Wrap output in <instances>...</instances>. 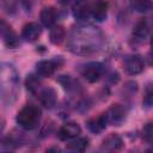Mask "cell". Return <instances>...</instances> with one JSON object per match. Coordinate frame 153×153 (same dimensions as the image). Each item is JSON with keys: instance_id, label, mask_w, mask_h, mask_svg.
<instances>
[{"instance_id": "obj_1", "label": "cell", "mask_w": 153, "mask_h": 153, "mask_svg": "<svg viewBox=\"0 0 153 153\" xmlns=\"http://www.w3.org/2000/svg\"><path fill=\"white\" fill-rule=\"evenodd\" d=\"M103 44L102 32L93 26L85 25L75 27L68 41L69 50L78 55H87L100 49Z\"/></svg>"}, {"instance_id": "obj_2", "label": "cell", "mask_w": 153, "mask_h": 153, "mask_svg": "<svg viewBox=\"0 0 153 153\" xmlns=\"http://www.w3.org/2000/svg\"><path fill=\"white\" fill-rule=\"evenodd\" d=\"M1 98L2 102L8 105L12 104L18 93L19 76L16 68L10 63L1 65Z\"/></svg>"}, {"instance_id": "obj_3", "label": "cell", "mask_w": 153, "mask_h": 153, "mask_svg": "<svg viewBox=\"0 0 153 153\" xmlns=\"http://www.w3.org/2000/svg\"><path fill=\"white\" fill-rule=\"evenodd\" d=\"M41 116H42V112L38 106L26 105L22 110H19V112L17 114L16 121L19 124V127H22L23 129L33 130L35 128L38 127L41 122Z\"/></svg>"}, {"instance_id": "obj_4", "label": "cell", "mask_w": 153, "mask_h": 153, "mask_svg": "<svg viewBox=\"0 0 153 153\" xmlns=\"http://www.w3.org/2000/svg\"><path fill=\"white\" fill-rule=\"evenodd\" d=\"M104 115H105V118L108 121V124H112V126L118 127L126 121L127 110L121 104H114L104 112Z\"/></svg>"}, {"instance_id": "obj_5", "label": "cell", "mask_w": 153, "mask_h": 153, "mask_svg": "<svg viewBox=\"0 0 153 153\" xmlns=\"http://www.w3.org/2000/svg\"><path fill=\"white\" fill-rule=\"evenodd\" d=\"M104 73V67L99 62H90L86 63L81 69V75L88 82L98 81Z\"/></svg>"}, {"instance_id": "obj_6", "label": "cell", "mask_w": 153, "mask_h": 153, "mask_svg": "<svg viewBox=\"0 0 153 153\" xmlns=\"http://www.w3.org/2000/svg\"><path fill=\"white\" fill-rule=\"evenodd\" d=\"M123 68L129 75L140 74L143 71V60L139 55H129L123 61Z\"/></svg>"}, {"instance_id": "obj_7", "label": "cell", "mask_w": 153, "mask_h": 153, "mask_svg": "<svg viewBox=\"0 0 153 153\" xmlns=\"http://www.w3.org/2000/svg\"><path fill=\"white\" fill-rule=\"evenodd\" d=\"M0 32H1V37L4 39V43L8 48H17L19 45V38H18L17 33L13 31L11 25L7 24L4 19L1 20V24H0Z\"/></svg>"}, {"instance_id": "obj_8", "label": "cell", "mask_w": 153, "mask_h": 153, "mask_svg": "<svg viewBox=\"0 0 153 153\" xmlns=\"http://www.w3.org/2000/svg\"><path fill=\"white\" fill-rule=\"evenodd\" d=\"M61 62H59L57 59H55V60H42V61L37 62V65H36V72L42 78H49L60 67V63Z\"/></svg>"}, {"instance_id": "obj_9", "label": "cell", "mask_w": 153, "mask_h": 153, "mask_svg": "<svg viewBox=\"0 0 153 153\" xmlns=\"http://www.w3.org/2000/svg\"><path fill=\"white\" fill-rule=\"evenodd\" d=\"M81 133V128L78 123L75 122H68L66 124H63L59 131H57V137L62 141L66 140H72L74 137H78L79 134Z\"/></svg>"}, {"instance_id": "obj_10", "label": "cell", "mask_w": 153, "mask_h": 153, "mask_svg": "<svg viewBox=\"0 0 153 153\" xmlns=\"http://www.w3.org/2000/svg\"><path fill=\"white\" fill-rule=\"evenodd\" d=\"M72 14L78 20H84L91 14V5L87 0H75L72 5Z\"/></svg>"}, {"instance_id": "obj_11", "label": "cell", "mask_w": 153, "mask_h": 153, "mask_svg": "<svg viewBox=\"0 0 153 153\" xmlns=\"http://www.w3.org/2000/svg\"><path fill=\"white\" fill-rule=\"evenodd\" d=\"M151 32V24L147 19H140L133 29V38L136 42H143Z\"/></svg>"}, {"instance_id": "obj_12", "label": "cell", "mask_w": 153, "mask_h": 153, "mask_svg": "<svg viewBox=\"0 0 153 153\" xmlns=\"http://www.w3.org/2000/svg\"><path fill=\"white\" fill-rule=\"evenodd\" d=\"M41 33H42V27H41V25H39L38 23L32 22V23L26 24V25L23 27V30H22V38H23L24 41L31 43V42L37 41V39L39 38Z\"/></svg>"}, {"instance_id": "obj_13", "label": "cell", "mask_w": 153, "mask_h": 153, "mask_svg": "<svg viewBox=\"0 0 153 153\" xmlns=\"http://www.w3.org/2000/svg\"><path fill=\"white\" fill-rule=\"evenodd\" d=\"M122 147H123V140L116 133L109 134L108 136H105V139L102 142V149L105 151H118Z\"/></svg>"}, {"instance_id": "obj_14", "label": "cell", "mask_w": 153, "mask_h": 153, "mask_svg": "<svg viewBox=\"0 0 153 153\" xmlns=\"http://www.w3.org/2000/svg\"><path fill=\"white\" fill-rule=\"evenodd\" d=\"M41 104L47 109H53L56 105V91L51 87L43 88L38 94Z\"/></svg>"}, {"instance_id": "obj_15", "label": "cell", "mask_w": 153, "mask_h": 153, "mask_svg": "<svg viewBox=\"0 0 153 153\" xmlns=\"http://www.w3.org/2000/svg\"><path fill=\"white\" fill-rule=\"evenodd\" d=\"M91 14L97 22H104L108 16V2L105 0H97L91 5Z\"/></svg>"}, {"instance_id": "obj_16", "label": "cell", "mask_w": 153, "mask_h": 153, "mask_svg": "<svg viewBox=\"0 0 153 153\" xmlns=\"http://www.w3.org/2000/svg\"><path fill=\"white\" fill-rule=\"evenodd\" d=\"M39 17H41L42 24L44 26H47V27H50V26H53L55 24V22L57 19V12H56V10L54 7L47 6V7L42 8Z\"/></svg>"}, {"instance_id": "obj_17", "label": "cell", "mask_w": 153, "mask_h": 153, "mask_svg": "<svg viewBox=\"0 0 153 153\" xmlns=\"http://www.w3.org/2000/svg\"><path fill=\"white\" fill-rule=\"evenodd\" d=\"M86 124H87V128L90 129V131H92L93 134H99V133H102L106 128L108 121L105 118V115L102 114L100 116H98L96 118L88 120Z\"/></svg>"}, {"instance_id": "obj_18", "label": "cell", "mask_w": 153, "mask_h": 153, "mask_svg": "<svg viewBox=\"0 0 153 153\" xmlns=\"http://www.w3.org/2000/svg\"><path fill=\"white\" fill-rule=\"evenodd\" d=\"M88 147V139L86 137H74L66 145V149L69 152H84Z\"/></svg>"}, {"instance_id": "obj_19", "label": "cell", "mask_w": 153, "mask_h": 153, "mask_svg": "<svg viewBox=\"0 0 153 153\" xmlns=\"http://www.w3.org/2000/svg\"><path fill=\"white\" fill-rule=\"evenodd\" d=\"M66 38V30L62 25H55L51 27L50 33H49V39L53 44L57 45L61 44Z\"/></svg>"}, {"instance_id": "obj_20", "label": "cell", "mask_w": 153, "mask_h": 153, "mask_svg": "<svg viewBox=\"0 0 153 153\" xmlns=\"http://www.w3.org/2000/svg\"><path fill=\"white\" fill-rule=\"evenodd\" d=\"M131 7L139 13H147L153 8L152 0H131Z\"/></svg>"}, {"instance_id": "obj_21", "label": "cell", "mask_w": 153, "mask_h": 153, "mask_svg": "<svg viewBox=\"0 0 153 153\" xmlns=\"http://www.w3.org/2000/svg\"><path fill=\"white\" fill-rule=\"evenodd\" d=\"M25 86H26L27 91H30L31 93H36V92H38V90L41 87V81L37 78V75L29 74L25 79Z\"/></svg>"}, {"instance_id": "obj_22", "label": "cell", "mask_w": 153, "mask_h": 153, "mask_svg": "<svg viewBox=\"0 0 153 153\" xmlns=\"http://www.w3.org/2000/svg\"><path fill=\"white\" fill-rule=\"evenodd\" d=\"M142 104L147 109L153 106V85L152 84H148L145 88V96L142 99Z\"/></svg>"}, {"instance_id": "obj_23", "label": "cell", "mask_w": 153, "mask_h": 153, "mask_svg": "<svg viewBox=\"0 0 153 153\" xmlns=\"http://www.w3.org/2000/svg\"><path fill=\"white\" fill-rule=\"evenodd\" d=\"M137 91V82L136 81H128L126 82V85L122 88V93L126 98L128 97H133Z\"/></svg>"}, {"instance_id": "obj_24", "label": "cell", "mask_w": 153, "mask_h": 153, "mask_svg": "<svg viewBox=\"0 0 153 153\" xmlns=\"http://www.w3.org/2000/svg\"><path fill=\"white\" fill-rule=\"evenodd\" d=\"M1 5L7 14H13L18 7V0H1Z\"/></svg>"}, {"instance_id": "obj_25", "label": "cell", "mask_w": 153, "mask_h": 153, "mask_svg": "<svg viewBox=\"0 0 153 153\" xmlns=\"http://www.w3.org/2000/svg\"><path fill=\"white\" fill-rule=\"evenodd\" d=\"M142 137L145 139V141L147 143L153 145V122L145 124V127L142 129Z\"/></svg>"}, {"instance_id": "obj_26", "label": "cell", "mask_w": 153, "mask_h": 153, "mask_svg": "<svg viewBox=\"0 0 153 153\" xmlns=\"http://www.w3.org/2000/svg\"><path fill=\"white\" fill-rule=\"evenodd\" d=\"M59 81H60L61 85H62L66 90H68V91L75 88V81H74L69 75H62V76L59 79Z\"/></svg>"}, {"instance_id": "obj_27", "label": "cell", "mask_w": 153, "mask_h": 153, "mask_svg": "<svg viewBox=\"0 0 153 153\" xmlns=\"http://www.w3.org/2000/svg\"><path fill=\"white\" fill-rule=\"evenodd\" d=\"M147 62H148L149 66H153V50H151L147 54Z\"/></svg>"}, {"instance_id": "obj_28", "label": "cell", "mask_w": 153, "mask_h": 153, "mask_svg": "<svg viewBox=\"0 0 153 153\" xmlns=\"http://www.w3.org/2000/svg\"><path fill=\"white\" fill-rule=\"evenodd\" d=\"M51 151L60 152V148H59V147H51V148H48V149H47V152H51Z\"/></svg>"}, {"instance_id": "obj_29", "label": "cell", "mask_w": 153, "mask_h": 153, "mask_svg": "<svg viewBox=\"0 0 153 153\" xmlns=\"http://www.w3.org/2000/svg\"><path fill=\"white\" fill-rule=\"evenodd\" d=\"M72 0H59V2L61 4V5H67V4H69Z\"/></svg>"}, {"instance_id": "obj_30", "label": "cell", "mask_w": 153, "mask_h": 153, "mask_svg": "<svg viewBox=\"0 0 153 153\" xmlns=\"http://www.w3.org/2000/svg\"><path fill=\"white\" fill-rule=\"evenodd\" d=\"M151 47H152V50H153V36H152V38H151Z\"/></svg>"}]
</instances>
